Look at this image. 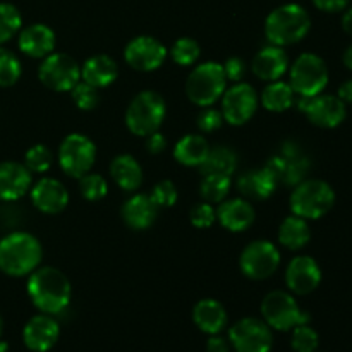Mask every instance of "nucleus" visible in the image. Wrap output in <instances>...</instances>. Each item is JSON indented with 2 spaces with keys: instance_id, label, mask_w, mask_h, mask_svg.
<instances>
[{
  "instance_id": "obj_1",
  "label": "nucleus",
  "mask_w": 352,
  "mask_h": 352,
  "mask_svg": "<svg viewBox=\"0 0 352 352\" xmlns=\"http://www.w3.org/2000/svg\"><path fill=\"white\" fill-rule=\"evenodd\" d=\"M71 282L54 267H41L28 278V296L45 315H58L71 302Z\"/></svg>"
},
{
  "instance_id": "obj_2",
  "label": "nucleus",
  "mask_w": 352,
  "mask_h": 352,
  "mask_svg": "<svg viewBox=\"0 0 352 352\" xmlns=\"http://www.w3.org/2000/svg\"><path fill=\"white\" fill-rule=\"evenodd\" d=\"M43 250L33 234L9 232L0 239V270L9 277H24L40 265Z\"/></svg>"
},
{
  "instance_id": "obj_3",
  "label": "nucleus",
  "mask_w": 352,
  "mask_h": 352,
  "mask_svg": "<svg viewBox=\"0 0 352 352\" xmlns=\"http://www.w3.org/2000/svg\"><path fill=\"white\" fill-rule=\"evenodd\" d=\"M311 28V17L305 7L285 3L268 14L265 21V36L270 45L287 47L301 41Z\"/></svg>"
},
{
  "instance_id": "obj_4",
  "label": "nucleus",
  "mask_w": 352,
  "mask_h": 352,
  "mask_svg": "<svg viewBox=\"0 0 352 352\" xmlns=\"http://www.w3.org/2000/svg\"><path fill=\"white\" fill-rule=\"evenodd\" d=\"M292 215L305 220H318L325 217L336 203V192L332 186L320 179H305L294 186L291 199Z\"/></svg>"
},
{
  "instance_id": "obj_5",
  "label": "nucleus",
  "mask_w": 352,
  "mask_h": 352,
  "mask_svg": "<svg viewBox=\"0 0 352 352\" xmlns=\"http://www.w3.org/2000/svg\"><path fill=\"white\" fill-rule=\"evenodd\" d=\"M165 116H167V103L160 93L146 89L138 93L131 100L126 110V126L136 136L146 138L160 129Z\"/></svg>"
},
{
  "instance_id": "obj_6",
  "label": "nucleus",
  "mask_w": 352,
  "mask_h": 352,
  "mask_svg": "<svg viewBox=\"0 0 352 352\" xmlns=\"http://www.w3.org/2000/svg\"><path fill=\"white\" fill-rule=\"evenodd\" d=\"M227 89V78L223 65L219 62H203L196 65L186 81V95L195 105L212 107L217 100L222 98Z\"/></svg>"
},
{
  "instance_id": "obj_7",
  "label": "nucleus",
  "mask_w": 352,
  "mask_h": 352,
  "mask_svg": "<svg viewBox=\"0 0 352 352\" xmlns=\"http://www.w3.org/2000/svg\"><path fill=\"white\" fill-rule=\"evenodd\" d=\"M261 315L268 327L280 332L309 323L308 313L302 311L296 299L285 291L268 292L261 301Z\"/></svg>"
},
{
  "instance_id": "obj_8",
  "label": "nucleus",
  "mask_w": 352,
  "mask_h": 352,
  "mask_svg": "<svg viewBox=\"0 0 352 352\" xmlns=\"http://www.w3.org/2000/svg\"><path fill=\"white\" fill-rule=\"evenodd\" d=\"M291 88L299 96H316L329 85V67L325 60L315 54L299 55L291 65Z\"/></svg>"
},
{
  "instance_id": "obj_9",
  "label": "nucleus",
  "mask_w": 352,
  "mask_h": 352,
  "mask_svg": "<svg viewBox=\"0 0 352 352\" xmlns=\"http://www.w3.org/2000/svg\"><path fill=\"white\" fill-rule=\"evenodd\" d=\"M96 162V146L88 136L72 133L58 146V164L72 179H81L91 172Z\"/></svg>"
},
{
  "instance_id": "obj_10",
  "label": "nucleus",
  "mask_w": 352,
  "mask_h": 352,
  "mask_svg": "<svg viewBox=\"0 0 352 352\" xmlns=\"http://www.w3.org/2000/svg\"><path fill=\"white\" fill-rule=\"evenodd\" d=\"M239 267L251 280H265L280 267V251L270 241H253L241 253Z\"/></svg>"
},
{
  "instance_id": "obj_11",
  "label": "nucleus",
  "mask_w": 352,
  "mask_h": 352,
  "mask_svg": "<svg viewBox=\"0 0 352 352\" xmlns=\"http://www.w3.org/2000/svg\"><path fill=\"white\" fill-rule=\"evenodd\" d=\"M38 78L52 91H71L81 79V69L71 55L50 54L38 67Z\"/></svg>"
},
{
  "instance_id": "obj_12",
  "label": "nucleus",
  "mask_w": 352,
  "mask_h": 352,
  "mask_svg": "<svg viewBox=\"0 0 352 352\" xmlns=\"http://www.w3.org/2000/svg\"><path fill=\"white\" fill-rule=\"evenodd\" d=\"M258 110V95L248 82H234L222 95V116L230 126H244Z\"/></svg>"
},
{
  "instance_id": "obj_13",
  "label": "nucleus",
  "mask_w": 352,
  "mask_h": 352,
  "mask_svg": "<svg viewBox=\"0 0 352 352\" xmlns=\"http://www.w3.org/2000/svg\"><path fill=\"white\" fill-rule=\"evenodd\" d=\"M229 339L237 352H270L274 346L270 327L258 318H243L234 323Z\"/></svg>"
},
{
  "instance_id": "obj_14",
  "label": "nucleus",
  "mask_w": 352,
  "mask_h": 352,
  "mask_svg": "<svg viewBox=\"0 0 352 352\" xmlns=\"http://www.w3.org/2000/svg\"><path fill=\"white\" fill-rule=\"evenodd\" d=\"M168 50L162 41L153 36H136L124 48V58L127 64L140 72H151L162 67Z\"/></svg>"
},
{
  "instance_id": "obj_15",
  "label": "nucleus",
  "mask_w": 352,
  "mask_h": 352,
  "mask_svg": "<svg viewBox=\"0 0 352 352\" xmlns=\"http://www.w3.org/2000/svg\"><path fill=\"white\" fill-rule=\"evenodd\" d=\"M306 117L315 126L323 127V129H333L340 126L347 116L346 103L333 95H316L311 96L308 107L305 110Z\"/></svg>"
},
{
  "instance_id": "obj_16",
  "label": "nucleus",
  "mask_w": 352,
  "mask_h": 352,
  "mask_svg": "<svg viewBox=\"0 0 352 352\" xmlns=\"http://www.w3.org/2000/svg\"><path fill=\"white\" fill-rule=\"evenodd\" d=\"M322 282L320 265L311 256H296L285 270V284L289 291L298 296H306L315 291Z\"/></svg>"
},
{
  "instance_id": "obj_17",
  "label": "nucleus",
  "mask_w": 352,
  "mask_h": 352,
  "mask_svg": "<svg viewBox=\"0 0 352 352\" xmlns=\"http://www.w3.org/2000/svg\"><path fill=\"white\" fill-rule=\"evenodd\" d=\"M30 195L33 205L47 215H57V213L64 212L69 205L67 189L57 179H40L36 184L31 186Z\"/></svg>"
},
{
  "instance_id": "obj_18",
  "label": "nucleus",
  "mask_w": 352,
  "mask_h": 352,
  "mask_svg": "<svg viewBox=\"0 0 352 352\" xmlns=\"http://www.w3.org/2000/svg\"><path fill=\"white\" fill-rule=\"evenodd\" d=\"M33 186V175L19 162L0 164V201L14 203L23 198Z\"/></svg>"
},
{
  "instance_id": "obj_19",
  "label": "nucleus",
  "mask_w": 352,
  "mask_h": 352,
  "mask_svg": "<svg viewBox=\"0 0 352 352\" xmlns=\"http://www.w3.org/2000/svg\"><path fill=\"white\" fill-rule=\"evenodd\" d=\"M60 327L52 315L33 316L23 330V340L33 352H47L57 344Z\"/></svg>"
},
{
  "instance_id": "obj_20",
  "label": "nucleus",
  "mask_w": 352,
  "mask_h": 352,
  "mask_svg": "<svg viewBox=\"0 0 352 352\" xmlns=\"http://www.w3.org/2000/svg\"><path fill=\"white\" fill-rule=\"evenodd\" d=\"M217 219L223 229L230 232H244L254 223L256 212L246 198L223 199L217 208Z\"/></svg>"
},
{
  "instance_id": "obj_21",
  "label": "nucleus",
  "mask_w": 352,
  "mask_h": 352,
  "mask_svg": "<svg viewBox=\"0 0 352 352\" xmlns=\"http://www.w3.org/2000/svg\"><path fill=\"white\" fill-rule=\"evenodd\" d=\"M19 50L31 58H45L54 54L55 33L47 24H30L19 31Z\"/></svg>"
},
{
  "instance_id": "obj_22",
  "label": "nucleus",
  "mask_w": 352,
  "mask_h": 352,
  "mask_svg": "<svg viewBox=\"0 0 352 352\" xmlns=\"http://www.w3.org/2000/svg\"><path fill=\"white\" fill-rule=\"evenodd\" d=\"M251 69H253L254 76H258L261 81H278L287 72L289 57L282 47L268 45L254 55Z\"/></svg>"
},
{
  "instance_id": "obj_23",
  "label": "nucleus",
  "mask_w": 352,
  "mask_h": 352,
  "mask_svg": "<svg viewBox=\"0 0 352 352\" xmlns=\"http://www.w3.org/2000/svg\"><path fill=\"white\" fill-rule=\"evenodd\" d=\"M278 184L280 182L274 177V174L267 167L254 168V170L244 172L237 179V191L246 199L263 201V199H268L274 195Z\"/></svg>"
},
{
  "instance_id": "obj_24",
  "label": "nucleus",
  "mask_w": 352,
  "mask_h": 352,
  "mask_svg": "<svg viewBox=\"0 0 352 352\" xmlns=\"http://www.w3.org/2000/svg\"><path fill=\"white\" fill-rule=\"evenodd\" d=\"M158 206L155 205L150 195H134L124 203L120 215L127 227L133 230H144L155 223L158 217Z\"/></svg>"
},
{
  "instance_id": "obj_25",
  "label": "nucleus",
  "mask_w": 352,
  "mask_h": 352,
  "mask_svg": "<svg viewBox=\"0 0 352 352\" xmlns=\"http://www.w3.org/2000/svg\"><path fill=\"white\" fill-rule=\"evenodd\" d=\"M119 76V65L109 55H95L89 57L81 67V79L93 88H107L116 82Z\"/></svg>"
},
{
  "instance_id": "obj_26",
  "label": "nucleus",
  "mask_w": 352,
  "mask_h": 352,
  "mask_svg": "<svg viewBox=\"0 0 352 352\" xmlns=\"http://www.w3.org/2000/svg\"><path fill=\"white\" fill-rule=\"evenodd\" d=\"M192 320L201 332L217 336L227 327V311L215 299H201L192 309Z\"/></svg>"
},
{
  "instance_id": "obj_27",
  "label": "nucleus",
  "mask_w": 352,
  "mask_h": 352,
  "mask_svg": "<svg viewBox=\"0 0 352 352\" xmlns=\"http://www.w3.org/2000/svg\"><path fill=\"white\" fill-rule=\"evenodd\" d=\"M110 175L120 189L133 192L143 182V168L140 162L131 155H117L110 164Z\"/></svg>"
},
{
  "instance_id": "obj_28",
  "label": "nucleus",
  "mask_w": 352,
  "mask_h": 352,
  "mask_svg": "<svg viewBox=\"0 0 352 352\" xmlns=\"http://www.w3.org/2000/svg\"><path fill=\"white\" fill-rule=\"evenodd\" d=\"M210 153V144L201 134H186L174 148V158L184 167H201Z\"/></svg>"
},
{
  "instance_id": "obj_29",
  "label": "nucleus",
  "mask_w": 352,
  "mask_h": 352,
  "mask_svg": "<svg viewBox=\"0 0 352 352\" xmlns=\"http://www.w3.org/2000/svg\"><path fill=\"white\" fill-rule=\"evenodd\" d=\"M311 239L308 220L298 215H291L278 227V243L291 251L302 250Z\"/></svg>"
},
{
  "instance_id": "obj_30",
  "label": "nucleus",
  "mask_w": 352,
  "mask_h": 352,
  "mask_svg": "<svg viewBox=\"0 0 352 352\" xmlns=\"http://www.w3.org/2000/svg\"><path fill=\"white\" fill-rule=\"evenodd\" d=\"M296 93L291 88L289 82L284 81H272L267 88L261 93V105L268 110V112L280 113L291 109L294 105Z\"/></svg>"
},
{
  "instance_id": "obj_31",
  "label": "nucleus",
  "mask_w": 352,
  "mask_h": 352,
  "mask_svg": "<svg viewBox=\"0 0 352 352\" xmlns=\"http://www.w3.org/2000/svg\"><path fill=\"white\" fill-rule=\"evenodd\" d=\"M237 167V155L236 151L230 150L227 146H217L210 148V153L206 157V160L203 162V165L199 167L203 175L210 174H222V175H232L236 172Z\"/></svg>"
},
{
  "instance_id": "obj_32",
  "label": "nucleus",
  "mask_w": 352,
  "mask_h": 352,
  "mask_svg": "<svg viewBox=\"0 0 352 352\" xmlns=\"http://www.w3.org/2000/svg\"><path fill=\"white\" fill-rule=\"evenodd\" d=\"M230 177L222 174L203 175L201 186H199V195L206 203H222L230 191Z\"/></svg>"
},
{
  "instance_id": "obj_33",
  "label": "nucleus",
  "mask_w": 352,
  "mask_h": 352,
  "mask_svg": "<svg viewBox=\"0 0 352 352\" xmlns=\"http://www.w3.org/2000/svg\"><path fill=\"white\" fill-rule=\"evenodd\" d=\"M21 74H23V65L17 55L0 47V88L14 86L21 79Z\"/></svg>"
},
{
  "instance_id": "obj_34",
  "label": "nucleus",
  "mask_w": 352,
  "mask_h": 352,
  "mask_svg": "<svg viewBox=\"0 0 352 352\" xmlns=\"http://www.w3.org/2000/svg\"><path fill=\"white\" fill-rule=\"evenodd\" d=\"M23 26V17L12 3H0V45L16 36Z\"/></svg>"
},
{
  "instance_id": "obj_35",
  "label": "nucleus",
  "mask_w": 352,
  "mask_h": 352,
  "mask_svg": "<svg viewBox=\"0 0 352 352\" xmlns=\"http://www.w3.org/2000/svg\"><path fill=\"white\" fill-rule=\"evenodd\" d=\"M201 55V48L199 43L192 38H179L170 48V57L175 64L182 65V67H189V65H195L196 60Z\"/></svg>"
},
{
  "instance_id": "obj_36",
  "label": "nucleus",
  "mask_w": 352,
  "mask_h": 352,
  "mask_svg": "<svg viewBox=\"0 0 352 352\" xmlns=\"http://www.w3.org/2000/svg\"><path fill=\"white\" fill-rule=\"evenodd\" d=\"M54 164V153L45 144H34L24 155V165L31 174H45Z\"/></svg>"
},
{
  "instance_id": "obj_37",
  "label": "nucleus",
  "mask_w": 352,
  "mask_h": 352,
  "mask_svg": "<svg viewBox=\"0 0 352 352\" xmlns=\"http://www.w3.org/2000/svg\"><path fill=\"white\" fill-rule=\"evenodd\" d=\"M79 191H81L82 198L95 203L105 198L107 192H109V184H107V179L103 175L88 172L79 179Z\"/></svg>"
},
{
  "instance_id": "obj_38",
  "label": "nucleus",
  "mask_w": 352,
  "mask_h": 352,
  "mask_svg": "<svg viewBox=\"0 0 352 352\" xmlns=\"http://www.w3.org/2000/svg\"><path fill=\"white\" fill-rule=\"evenodd\" d=\"M291 342H292V349L296 352H315L318 349L320 339L316 330H313L311 327L306 323V325L294 327Z\"/></svg>"
},
{
  "instance_id": "obj_39",
  "label": "nucleus",
  "mask_w": 352,
  "mask_h": 352,
  "mask_svg": "<svg viewBox=\"0 0 352 352\" xmlns=\"http://www.w3.org/2000/svg\"><path fill=\"white\" fill-rule=\"evenodd\" d=\"M71 96H72V102L76 103L79 110H93L98 107L100 103V95H98V89L93 88L91 85L88 82H78L74 88L71 89Z\"/></svg>"
},
{
  "instance_id": "obj_40",
  "label": "nucleus",
  "mask_w": 352,
  "mask_h": 352,
  "mask_svg": "<svg viewBox=\"0 0 352 352\" xmlns=\"http://www.w3.org/2000/svg\"><path fill=\"white\" fill-rule=\"evenodd\" d=\"M311 170V162L306 157H298L294 160H287V168H285V175L282 179L285 186H298L299 182H302L306 179V175Z\"/></svg>"
},
{
  "instance_id": "obj_41",
  "label": "nucleus",
  "mask_w": 352,
  "mask_h": 352,
  "mask_svg": "<svg viewBox=\"0 0 352 352\" xmlns=\"http://www.w3.org/2000/svg\"><path fill=\"white\" fill-rule=\"evenodd\" d=\"M150 198L153 199V203L158 208H170V206H174L177 203V188H175V184L172 181H162L153 186V189L150 192Z\"/></svg>"
},
{
  "instance_id": "obj_42",
  "label": "nucleus",
  "mask_w": 352,
  "mask_h": 352,
  "mask_svg": "<svg viewBox=\"0 0 352 352\" xmlns=\"http://www.w3.org/2000/svg\"><path fill=\"white\" fill-rule=\"evenodd\" d=\"M189 220L198 229H208V227H212L215 223L217 212L212 203H198L189 212Z\"/></svg>"
},
{
  "instance_id": "obj_43",
  "label": "nucleus",
  "mask_w": 352,
  "mask_h": 352,
  "mask_svg": "<svg viewBox=\"0 0 352 352\" xmlns=\"http://www.w3.org/2000/svg\"><path fill=\"white\" fill-rule=\"evenodd\" d=\"M223 122H226V120H223V116L220 110L205 107V109L201 110V113L198 116V122L196 124H198V129L201 131V133H213V131L220 129Z\"/></svg>"
},
{
  "instance_id": "obj_44",
  "label": "nucleus",
  "mask_w": 352,
  "mask_h": 352,
  "mask_svg": "<svg viewBox=\"0 0 352 352\" xmlns=\"http://www.w3.org/2000/svg\"><path fill=\"white\" fill-rule=\"evenodd\" d=\"M222 65H223V72H226L227 81H232V82L243 81L244 74H246V64H244L243 58L230 57L227 58L226 64Z\"/></svg>"
},
{
  "instance_id": "obj_45",
  "label": "nucleus",
  "mask_w": 352,
  "mask_h": 352,
  "mask_svg": "<svg viewBox=\"0 0 352 352\" xmlns=\"http://www.w3.org/2000/svg\"><path fill=\"white\" fill-rule=\"evenodd\" d=\"M167 148V138L160 133V131H155L150 136H146V150L148 153L158 155L162 151H165Z\"/></svg>"
},
{
  "instance_id": "obj_46",
  "label": "nucleus",
  "mask_w": 352,
  "mask_h": 352,
  "mask_svg": "<svg viewBox=\"0 0 352 352\" xmlns=\"http://www.w3.org/2000/svg\"><path fill=\"white\" fill-rule=\"evenodd\" d=\"M265 167L274 174V177L277 179L278 182H282V179H284L285 175V168H287V160H285L284 157H280V155H275V157L268 158Z\"/></svg>"
},
{
  "instance_id": "obj_47",
  "label": "nucleus",
  "mask_w": 352,
  "mask_h": 352,
  "mask_svg": "<svg viewBox=\"0 0 352 352\" xmlns=\"http://www.w3.org/2000/svg\"><path fill=\"white\" fill-rule=\"evenodd\" d=\"M313 3L323 12H340L349 6V0H313Z\"/></svg>"
},
{
  "instance_id": "obj_48",
  "label": "nucleus",
  "mask_w": 352,
  "mask_h": 352,
  "mask_svg": "<svg viewBox=\"0 0 352 352\" xmlns=\"http://www.w3.org/2000/svg\"><path fill=\"white\" fill-rule=\"evenodd\" d=\"M206 351L208 352H229V342H227L223 337H220L219 333H217V336H212L208 339Z\"/></svg>"
},
{
  "instance_id": "obj_49",
  "label": "nucleus",
  "mask_w": 352,
  "mask_h": 352,
  "mask_svg": "<svg viewBox=\"0 0 352 352\" xmlns=\"http://www.w3.org/2000/svg\"><path fill=\"white\" fill-rule=\"evenodd\" d=\"M280 157H284L285 160H294V158L301 157V148H299L294 141H285V143L282 144Z\"/></svg>"
},
{
  "instance_id": "obj_50",
  "label": "nucleus",
  "mask_w": 352,
  "mask_h": 352,
  "mask_svg": "<svg viewBox=\"0 0 352 352\" xmlns=\"http://www.w3.org/2000/svg\"><path fill=\"white\" fill-rule=\"evenodd\" d=\"M337 96H339L346 105L347 103H352V79H347L346 82L340 85L339 91H337Z\"/></svg>"
},
{
  "instance_id": "obj_51",
  "label": "nucleus",
  "mask_w": 352,
  "mask_h": 352,
  "mask_svg": "<svg viewBox=\"0 0 352 352\" xmlns=\"http://www.w3.org/2000/svg\"><path fill=\"white\" fill-rule=\"evenodd\" d=\"M342 28H344V31H346L347 34H351V36H352V7L349 10H347L346 14H344Z\"/></svg>"
},
{
  "instance_id": "obj_52",
  "label": "nucleus",
  "mask_w": 352,
  "mask_h": 352,
  "mask_svg": "<svg viewBox=\"0 0 352 352\" xmlns=\"http://www.w3.org/2000/svg\"><path fill=\"white\" fill-rule=\"evenodd\" d=\"M344 64H346L347 69H351L352 71V45L346 52H344Z\"/></svg>"
},
{
  "instance_id": "obj_53",
  "label": "nucleus",
  "mask_w": 352,
  "mask_h": 352,
  "mask_svg": "<svg viewBox=\"0 0 352 352\" xmlns=\"http://www.w3.org/2000/svg\"><path fill=\"white\" fill-rule=\"evenodd\" d=\"M7 351V344L6 342H0V352H6Z\"/></svg>"
},
{
  "instance_id": "obj_54",
  "label": "nucleus",
  "mask_w": 352,
  "mask_h": 352,
  "mask_svg": "<svg viewBox=\"0 0 352 352\" xmlns=\"http://www.w3.org/2000/svg\"><path fill=\"white\" fill-rule=\"evenodd\" d=\"M2 330H3V322H2V316H0V336H2Z\"/></svg>"
}]
</instances>
